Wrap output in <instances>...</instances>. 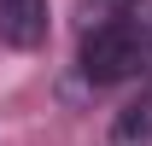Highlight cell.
<instances>
[{
    "instance_id": "cell-2",
    "label": "cell",
    "mask_w": 152,
    "mask_h": 146,
    "mask_svg": "<svg viewBox=\"0 0 152 146\" xmlns=\"http://www.w3.org/2000/svg\"><path fill=\"white\" fill-rule=\"evenodd\" d=\"M0 41L18 53H35L47 41V0H0Z\"/></svg>"
},
{
    "instance_id": "cell-3",
    "label": "cell",
    "mask_w": 152,
    "mask_h": 146,
    "mask_svg": "<svg viewBox=\"0 0 152 146\" xmlns=\"http://www.w3.org/2000/svg\"><path fill=\"white\" fill-rule=\"evenodd\" d=\"M111 146H152V88H140L111 117Z\"/></svg>"
},
{
    "instance_id": "cell-1",
    "label": "cell",
    "mask_w": 152,
    "mask_h": 146,
    "mask_svg": "<svg viewBox=\"0 0 152 146\" xmlns=\"http://www.w3.org/2000/svg\"><path fill=\"white\" fill-rule=\"evenodd\" d=\"M76 70H82L88 88H117V82L152 76V0L99 6L82 29Z\"/></svg>"
}]
</instances>
